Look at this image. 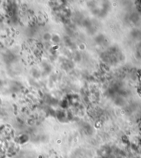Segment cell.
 <instances>
[{
	"label": "cell",
	"mask_w": 141,
	"mask_h": 158,
	"mask_svg": "<svg viewBox=\"0 0 141 158\" xmlns=\"http://www.w3.org/2000/svg\"><path fill=\"white\" fill-rule=\"evenodd\" d=\"M0 138V156H7L12 153L16 147L15 142L12 140L11 135L2 136Z\"/></svg>",
	"instance_id": "cell-1"
}]
</instances>
